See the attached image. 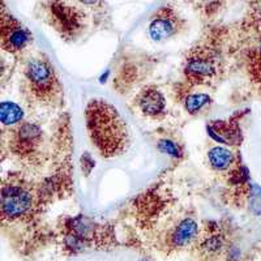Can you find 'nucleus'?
Returning a JSON list of instances; mask_svg holds the SVG:
<instances>
[{"instance_id": "nucleus-5", "label": "nucleus", "mask_w": 261, "mask_h": 261, "mask_svg": "<svg viewBox=\"0 0 261 261\" xmlns=\"http://www.w3.org/2000/svg\"><path fill=\"white\" fill-rule=\"evenodd\" d=\"M217 58L213 53L202 48L191 53L184 65V73L188 80L199 84L213 79L217 74Z\"/></svg>"}, {"instance_id": "nucleus-2", "label": "nucleus", "mask_w": 261, "mask_h": 261, "mask_svg": "<svg viewBox=\"0 0 261 261\" xmlns=\"http://www.w3.org/2000/svg\"><path fill=\"white\" fill-rule=\"evenodd\" d=\"M24 77L27 92L41 103H53L62 93L55 69L47 58H32L25 65Z\"/></svg>"}, {"instance_id": "nucleus-3", "label": "nucleus", "mask_w": 261, "mask_h": 261, "mask_svg": "<svg viewBox=\"0 0 261 261\" xmlns=\"http://www.w3.org/2000/svg\"><path fill=\"white\" fill-rule=\"evenodd\" d=\"M36 193L25 181L11 179L2 188V214L4 220H24L36 211Z\"/></svg>"}, {"instance_id": "nucleus-13", "label": "nucleus", "mask_w": 261, "mask_h": 261, "mask_svg": "<svg viewBox=\"0 0 261 261\" xmlns=\"http://www.w3.org/2000/svg\"><path fill=\"white\" fill-rule=\"evenodd\" d=\"M221 248H222V239L218 234L212 235L201 244V249L206 256H214L216 253L220 252Z\"/></svg>"}, {"instance_id": "nucleus-9", "label": "nucleus", "mask_w": 261, "mask_h": 261, "mask_svg": "<svg viewBox=\"0 0 261 261\" xmlns=\"http://www.w3.org/2000/svg\"><path fill=\"white\" fill-rule=\"evenodd\" d=\"M199 234V226L192 218H186L175 226L169 237V246L174 249H180L190 246Z\"/></svg>"}, {"instance_id": "nucleus-12", "label": "nucleus", "mask_w": 261, "mask_h": 261, "mask_svg": "<svg viewBox=\"0 0 261 261\" xmlns=\"http://www.w3.org/2000/svg\"><path fill=\"white\" fill-rule=\"evenodd\" d=\"M211 102V97L206 94H192L186 99V109L188 113L196 114L201 110L202 107Z\"/></svg>"}, {"instance_id": "nucleus-11", "label": "nucleus", "mask_w": 261, "mask_h": 261, "mask_svg": "<svg viewBox=\"0 0 261 261\" xmlns=\"http://www.w3.org/2000/svg\"><path fill=\"white\" fill-rule=\"evenodd\" d=\"M24 111L13 102H3L0 105V119L4 125H15L22 123Z\"/></svg>"}, {"instance_id": "nucleus-14", "label": "nucleus", "mask_w": 261, "mask_h": 261, "mask_svg": "<svg viewBox=\"0 0 261 261\" xmlns=\"http://www.w3.org/2000/svg\"><path fill=\"white\" fill-rule=\"evenodd\" d=\"M158 148L162 151H165V153H167V154L174 155V157H180L179 148L170 140H161L160 144H158Z\"/></svg>"}, {"instance_id": "nucleus-4", "label": "nucleus", "mask_w": 261, "mask_h": 261, "mask_svg": "<svg viewBox=\"0 0 261 261\" xmlns=\"http://www.w3.org/2000/svg\"><path fill=\"white\" fill-rule=\"evenodd\" d=\"M43 132L34 123L22 122L12 130L9 146L20 160L33 161L41 151Z\"/></svg>"}, {"instance_id": "nucleus-10", "label": "nucleus", "mask_w": 261, "mask_h": 261, "mask_svg": "<svg viewBox=\"0 0 261 261\" xmlns=\"http://www.w3.org/2000/svg\"><path fill=\"white\" fill-rule=\"evenodd\" d=\"M208 158L212 167L216 170L228 169L235 161L232 151H230L228 149L222 148V146H216V148L211 149V151L208 153Z\"/></svg>"}, {"instance_id": "nucleus-6", "label": "nucleus", "mask_w": 261, "mask_h": 261, "mask_svg": "<svg viewBox=\"0 0 261 261\" xmlns=\"http://www.w3.org/2000/svg\"><path fill=\"white\" fill-rule=\"evenodd\" d=\"M32 34L29 30L16 20L12 15L6 13L3 8L2 12V46L6 51L17 54L25 50L30 43Z\"/></svg>"}, {"instance_id": "nucleus-7", "label": "nucleus", "mask_w": 261, "mask_h": 261, "mask_svg": "<svg viewBox=\"0 0 261 261\" xmlns=\"http://www.w3.org/2000/svg\"><path fill=\"white\" fill-rule=\"evenodd\" d=\"M181 25L183 22H181L180 17L172 9L162 8L151 20L150 27H149V34L154 41H165V39H169L178 34Z\"/></svg>"}, {"instance_id": "nucleus-8", "label": "nucleus", "mask_w": 261, "mask_h": 261, "mask_svg": "<svg viewBox=\"0 0 261 261\" xmlns=\"http://www.w3.org/2000/svg\"><path fill=\"white\" fill-rule=\"evenodd\" d=\"M137 106L144 115L149 118H161L165 115L166 102L160 90L155 88H145L137 97Z\"/></svg>"}, {"instance_id": "nucleus-1", "label": "nucleus", "mask_w": 261, "mask_h": 261, "mask_svg": "<svg viewBox=\"0 0 261 261\" xmlns=\"http://www.w3.org/2000/svg\"><path fill=\"white\" fill-rule=\"evenodd\" d=\"M86 127L102 157H118L128 149V127L113 105L102 99L90 101L86 106Z\"/></svg>"}, {"instance_id": "nucleus-15", "label": "nucleus", "mask_w": 261, "mask_h": 261, "mask_svg": "<svg viewBox=\"0 0 261 261\" xmlns=\"http://www.w3.org/2000/svg\"><path fill=\"white\" fill-rule=\"evenodd\" d=\"M257 59H258V62L261 63V43H260V46L257 47Z\"/></svg>"}]
</instances>
